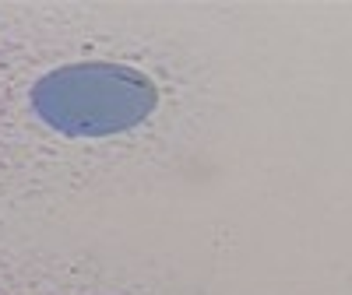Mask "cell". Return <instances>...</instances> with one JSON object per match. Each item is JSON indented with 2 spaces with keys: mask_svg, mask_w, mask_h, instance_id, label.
Masks as SVG:
<instances>
[{
  "mask_svg": "<svg viewBox=\"0 0 352 295\" xmlns=\"http://www.w3.org/2000/svg\"><path fill=\"white\" fill-rule=\"evenodd\" d=\"M32 106L67 137H106L148 120L159 88L127 64H67L36 81Z\"/></svg>",
  "mask_w": 352,
  "mask_h": 295,
  "instance_id": "cell-1",
  "label": "cell"
}]
</instances>
